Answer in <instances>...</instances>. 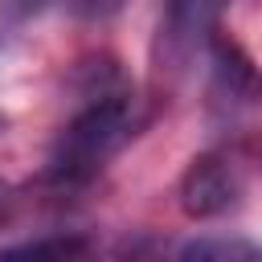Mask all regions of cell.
<instances>
[{"instance_id": "cell-6", "label": "cell", "mask_w": 262, "mask_h": 262, "mask_svg": "<svg viewBox=\"0 0 262 262\" xmlns=\"http://www.w3.org/2000/svg\"><path fill=\"white\" fill-rule=\"evenodd\" d=\"M90 250L86 237H74V233H53V237H33V242H16V246H4L0 258H82Z\"/></svg>"}, {"instance_id": "cell-2", "label": "cell", "mask_w": 262, "mask_h": 262, "mask_svg": "<svg viewBox=\"0 0 262 262\" xmlns=\"http://www.w3.org/2000/svg\"><path fill=\"white\" fill-rule=\"evenodd\" d=\"M225 0H168L160 16L156 37V66L160 74H180L192 66V57L209 53V41L217 37Z\"/></svg>"}, {"instance_id": "cell-8", "label": "cell", "mask_w": 262, "mask_h": 262, "mask_svg": "<svg viewBox=\"0 0 262 262\" xmlns=\"http://www.w3.org/2000/svg\"><path fill=\"white\" fill-rule=\"evenodd\" d=\"M49 0H4L0 4V16L8 20V25H16V20H25V16H33V12H41Z\"/></svg>"}, {"instance_id": "cell-9", "label": "cell", "mask_w": 262, "mask_h": 262, "mask_svg": "<svg viewBox=\"0 0 262 262\" xmlns=\"http://www.w3.org/2000/svg\"><path fill=\"white\" fill-rule=\"evenodd\" d=\"M4 196H8V184H4V180H0V201H4Z\"/></svg>"}, {"instance_id": "cell-3", "label": "cell", "mask_w": 262, "mask_h": 262, "mask_svg": "<svg viewBox=\"0 0 262 262\" xmlns=\"http://www.w3.org/2000/svg\"><path fill=\"white\" fill-rule=\"evenodd\" d=\"M233 201H237V180H233V168L221 156L205 151L184 168V176H180V209L188 217H201V221L205 217H221Z\"/></svg>"}, {"instance_id": "cell-5", "label": "cell", "mask_w": 262, "mask_h": 262, "mask_svg": "<svg viewBox=\"0 0 262 262\" xmlns=\"http://www.w3.org/2000/svg\"><path fill=\"white\" fill-rule=\"evenodd\" d=\"M180 258H217V262H262V246L258 242H246V237H192L180 246Z\"/></svg>"}, {"instance_id": "cell-1", "label": "cell", "mask_w": 262, "mask_h": 262, "mask_svg": "<svg viewBox=\"0 0 262 262\" xmlns=\"http://www.w3.org/2000/svg\"><path fill=\"white\" fill-rule=\"evenodd\" d=\"M131 135H135V102L127 94H98L61 127L45 176L53 184H86Z\"/></svg>"}, {"instance_id": "cell-4", "label": "cell", "mask_w": 262, "mask_h": 262, "mask_svg": "<svg viewBox=\"0 0 262 262\" xmlns=\"http://www.w3.org/2000/svg\"><path fill=\"white\" fill-rule=\"evenodd\" d=\"M209 66H213L221 94H233L237 102H262V70L254 66V57L237 41L217 33L209 41Z\"/></svg>"}, {"instance_id": "cell-7", "label": "cell", "mask_w": 262, "mask_h": 262, "mask_svg": "<svg viewBox=\"0 0 262 262\" xmlns=\"http://www.w3.org/2000/svg\"><path fill=\"white\" fill-rule=\"evenodd\" d=\"M127 0H66V8L78 16V20H106L123 8Z\"/></svg>"}]
</instances>
